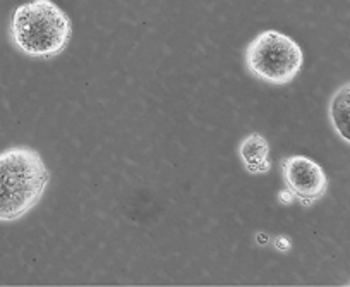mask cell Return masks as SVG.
<instances>
[{"instance_id":"cell-2","label":"cell","mask_w":350,"mask_h":287,"mask_svg":"<svg viewBox=\"0 0 350 287\" xmlns=\"http://www.w3.org/2000/svg\"><path fill=\"white\" fill-rule=\"evenodd\" d=\"M11 36L25 55L52 59L69 45L72 21L52 0H31L12 14Z\"/></svg>"},{"instance_id":"cell-5","label":"cell","mask_w":350,"mask_h":287,"mask_svg":"<svg viewBox=\"0 0 350 287\" xmlns=\"http://www.w3.org/2000/svg\"><path fill=\"white\" fill-rule=\"evenodd\" d=\"M239 157L249 174H268L271 171L270 143L265 136L252 133L239 145Z\"/></svg>"},{"instance_id":"cell-3","label":"cell","mask_w":350,"mask_h":287,"mask_svg":"<svg viewBox=\"0 0 350 287\" xmlns=\"http://www.w3.org/2000/svg\"><path fill=\"white\" fill-rule=\"evenodd\" d=\"M304 64L299 43L277 29H265L249 42L245 66L258 79L270 84H288L297 77Z\"/></svg>"},{"instance_id":"cell-1","label":"cell","mask_w":350,"mask_h":287,"mask_svg":"<svg viewBox=\"0 0 350 287\" xmlns=\"http://www.w3.org/2000/svg\"><path fill=\"white\" fill-rule=\"evenodd\" d=\"M50 182L42 155L28 147L0 151V222H14L38 205Z\"/></svg>"},{"instance_id":"cell-6","label":"cell","mask_w":350,"mask_h":287,"mask_svg":"<svg viewBox=\"0 0 350 287\" xmlns=\"http://www.w3.org/2000/svg\"><path fill=\"white\" fill-rule=\"evenodd\" d=\"M328 117L335 133L350 145V81L342 84L332 95L328 105Z\"/></svg>"},{"instance_id":"cell-4","label":"cell","mask_w":350,"mask_h":287,"mask_svg":"<svg viewBox=\"0 0 350 287\" xmlns=\"http://www.w3.org/2000/svg\"><path fill=\"white\" fill-rule=\"evenodd\" d=\"M282 175L288 191L304 207L321 200L328 189V177L321 165L304 155H292L284 158Z\"/></svg>"}]
</instances>
